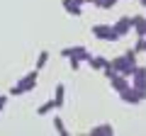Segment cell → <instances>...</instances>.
<instances>
[{
	"label": "cell",
	"instance_id": "obj_1",
	"mask_svg": "<svg viewBox=\"0 0 146 136\" xmlns=\"http://www.w3.org/2000/svg\"><path fill=\"white\" fill-rule=\"evenodd\" d=\"M136 56H139V53L134 51V49H127L124 53H119V56L117 58H112V68H115L117 73H122V75H127V78H131V73H134V68L139 66V63H136Z\"/></svg>",
	"mask_w": 146,
	"mask_h": 136
},
{
	"label": "cell",
	"instance_id": "obj_2",
	"mask_svg": "<svg viewBox=\"0 0 146 136\" xmlns=\"http://www.w3.org/2000/svg\"><path fill=\"white\" fill-rule=\"evenodd\" d=\"M36 80H39V71L34 68V71H29L27 75H22V78L12 85L10 95H12V97H20V95H25V92H32V90L36 88Z\"/></svg>",
	"mask_w": 146,
	"mask_h": 136
},
{
	"label": "cell",
	"instance_id": "obj_3",
	"mask_svg": "<svg viewBox=\"0 0 146 136\" xmlns=\"http://www.w3.org/2000/svg\"><path fill=\"white\" fill-rule=\"evenodd\" d=\"M131 88L136 90L141 100H146V68L144 66H136L134 73H131Z\"/></svg>",
	"mask_w": 146,
	"mask_h": 136
},
{
	"label": "cell",
	"instance_id": "obj_4",
	"mask_svg": "<svg viewBox=\"0 0 146 136\" xmlns=\"http://www.w3.org/2000/svg\"><path fill=\"white\" fill-rule=\"evenodd\" d=\"M93 37L100 39V42H119V37H117V32L112 24H93Z\"/></svg>",
	"mask_w": 146,
	"mask_h": 136
},
{
	"label": "cell",
	"instance_id": "obj_5",
	"mask_svg": "<svg viewBox=\"0 0 146 136\" xmlns=\"http://www.w3.org/2000/svg\"><path fill=\"white\" fill-rule=\"evenodd\" d=\"M61 56H63V58H71V56H76V58H80L83 63H88L93 53H90L85 46H66V49H61Z\"/></svg>",
	"mask_w": 146,
	"mask_h": 136
},
{
	"label": "cell",
	"instance_id": "obj_6",
	"mask_svg": "<svg viewBox=\"0 0 146 136\" xmlns=\"http://www.w3.org/2000/svg\"><path fill=\"white\" fill-rule=\"evenodd\" d=\"M112 27H115V32H117V37H119V39L134 32V22H131V17H119Z\"/></svg>",
	"mask_w": 146,
	"mask_h": 136
},
{
	"label": "cell",
	"instance_id": "obj_7",
	"mask_svg": "<svg viewBox=\"0 0 146 136\" xmlns=\"http://www.w3.org/2000/svg\"><path fill=\"white\" fill-rule=\"evenodd\" d=\"M63 10L68 12L71 17H80L83 15V3H78V0H61Z\"/></svg>",
	"mask_w": 146,
	"mask_h": 136
},
{
	"label": "cell",
	"instance_id": "obj_8",
	"mask_svg": "<svg viewBox=\"0 0 146 136\" xmlns=\"http://www.w3.org/2000/svg\"><path fill=\"white\" fill-rule=\"evenodd\" d=\"M119 97H122V102L124 105H139V102H144V100L136 95V90L134 88H127V90H122L119 92Z\"/></svg>",
	"mask_w": 146,
	"mask_h": 136
},
{
	"label": "cell",
	"instance_id": "obj_9",
	"mask_svg": "<svg viewBox=\"0 0 146 136\" xmlns=\"http://www.w3.org/2000/svg\"><path fill=\"white\" fill-rule=\"evenodd\" d=\"M54 102H56V110H63V105H66V85L63 83L54 88Z\"/></svg>",
	"mask_w": 146,
	"mask_h": 136
},
{
	"label": "cell",
	"instance_id": "obj_10",
	"mask_svg": "<svg viewBox=\"0 0 146 136\" xmlns=\"http://www.w3.org/2000/svg\"><path fill=\"white\" fill-rule=\"evenodd\" d=\"M131 22H134V34L144 39L146 37V17L144 15H136V17H131Z\"/></svg>",
	"mask_w": 146,
	"mask_h": 136
},
{
	"label": "cell",
	"instance_id": "obj_11",
	"mask_svg": "<svg viewBox=\"0 0 146 136\" xmlns=\"http://www.w3.org/2000/svg\"><path fill=\"white\" fill-rule=\"evenodd\" d=\"M90 136H115V126L112 124H98L90 129Z\"/></svg>",
	"mask_w": 146,
	"mask_h": 136
},
{
	"label": "cell",
	"instance_id": "obj_12",
	"mask_svg": "<svg viewBox=\"0 0 146 136\" xmlns=\"http://www.w3.org/2000/svg\"><path fill=\"white\" fill-rule=\"evenodd\" d=\"M88 66L93 68V71H105V68L110 66V61H107V58H105V56H90Z\"/></svg>",
	"mask_w": 146,
	"mask_h": 136
},
{
	"label": "cell",
	"instance_id": "obj_13",
	"mask_svg": "<svg viewBox=\"0 0 146 136\" xmlns=\"http://www.w3.org/2000/svg\"><path fill=\"white\" fill-rule=\"evenodd\" d=\"M54 110H56V102H54V97H51V100H46L44 105L36 107V114H39V117H46L49 112H54Z\"/></svg>",
	"mask_w": 146,
	"mask_h": 136
},
{
	"label": "cell",
	"instance_id": "obj_14",
	"mask_svg": "<svg viewBox=\"0 0 146 136\" xmlns=\"http://www.w3.org/2000/svg\"><path fill=\"white\" fill-rule=\"evenodd\" d=\"M54 129H56L58 136H68V129H66V124H63L61 117H54Z\"/></svg>",
	"mask_w": 146,
	"mask_h": 136
},
{
	"label": "cell",
	"instance_id": "obj_15",
	"mask_svg": "<svg viewBox=\"0 0 146 136\" xmlns=\"http://www.w3.org/2000/svg\"><path fill=\"white\" fill-rule=\"evenodd\" d=\"M49 63V51H39V56H36V71H44V66Z\"/></svg>",
	"mask_w": 146,
	"mask_h": 136
},
{
	"label": "cell",
	"instance_id": "obj_16",
	"mask_svg": "<svg viewBox=\"0 0 146 136\" xmlns=\"http://www.w3.org/2000/svg\"><path fill=\"white\" fill-rule=\"evenodd\" d=\"M115 5H117V0H98L95 3V7H100V10H112Z\"/></svg>",
	"mask_w": 146,
	"mask_h": 136
},
{
	"label": "cell",
	"instance_id": "obj_17",
	"mask_svg": "<svg viewBox=\"0 0 146 136\" xmlns=\"http://www.w3.org/2000/svg\"><path fill=\"white\" fill-rule=\"evenodd\" d=\"M144 46H146V37H144V39L139 37V39H136V44H134V51H136V53H144Z\"/></svg>",
	"mask_w": 146,
	"mask_h": 136
},
{
	"label": "cell",
	"instance_id": "obj_18",
	"mask_svg": "<svg viewBox=\"0 0 146 136\" xmlns=\"http://www.w3.org/2000/svg\"><path fill=\"white\" fill-rule=\"evenodd\" d=\"M80 63H83V61H80V58H76V56H71V58H68V66H71V71H78V68H80Z\"/></svg>",
	"mask_w": 146,
	"mask_h": 136
},
{
	"label": "cell",
	"instance_id": "obj_19",
	"mask_svg": "<svg viewBox=\"0 0 146 136\" xmlns=\"http://www.w3.org/2000/svg\"><path fill=\"white\" fill-rule=\"evenodd\" d=\"M5 105H7V95H0V112L5 110Z\"/></svg>",
	"mask_w": 146,
	"mask_h": 136
},
{
	"label": "cell",
	"instance_id": "obj_20",
	"mask_svg": "<svg viewBox=\"0 0 146 136\" xmlns=\"http://www.w3.org/2000/svg\"><path fill=\"white\" fill-rule=\"evenodd\" d=\"M144 53H146V46H144Z\"/></svg>",
	"mask_w": 146,
	"mask_h": 136
}]
</instances>
